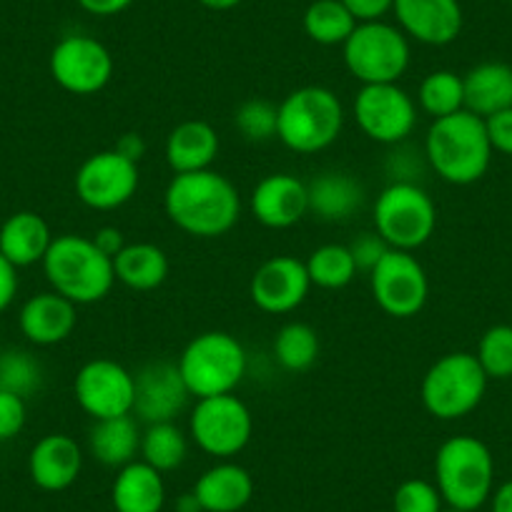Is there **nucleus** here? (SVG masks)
Segmentation results:
<instances>
[{
  "label": "nucleus",
  "instance_id": "5fc2aeb1",
  "mask_svg": "<svg viewBox=\"0 0 512 512\" xmlns=\"http://www.w3.org/2000/svg\"><path fill=\"white\" fill-rule=\"evenodd\" d=\"M510 66H512V63H510Z\"/></svg>",
  "mask_w": 512,
  "mask_h": 512
},
{
  "label": "nucleus",
  "instance_id": "a878e982",
  "mask_svg": "<svg viewBox=\"0 0 512 512\" xmlns=\"http://www.w3.org/2000/svg\"><path fill=\"white\" fill-rule=\"evenodd\" d=\"M111 502L116 512H161L166 505L164 475L144 460L128 462L113 480Z\"/></svg>",
  "mask_w": 512,
  "mask_h": 512
},
{
  "label": "nucleus",
  "instance_id": "c85d7f7f",
  "mask_svg": "<svg viewBox=\"0 0 512 512\" xmlns=\"http://www.w3.org/2000/svg\"><path fill=\"white\" fill-rule=\"evenodd\" d=\"M88 450L101 465L121 470L141 452L139 422L134 415L93 420V427L88 430Z\"/></svg>",
  "mask_w": 512,
  "mask_h": 512
},
{
  "label": "nucleus",
  "instance_id": "c9c22d12",
  "mask_svg": "<svg viewBox=\"0 0 512 512\" xmlns=\"http://www.w3.org/2000/svg\"><path fill=\"white\" fill-rule=\"evenodd\" d=\"M477 362L485 369L487 379L512 377V324H495L485 329L477 342Z\"/></svg>",
  "mask_w": 512,
  "mask_h": 512
},
{
  "label": "nucleus",
  "instance_id": "4be33fe9",
  "mask_svg": "<svg viewBox=\"0 0 512 512\" xmlns=\"http://www.w3.org/2000/svg\"><path fill=\"white\" fill-rule=\"evenodd\" d=\"M219 134L211 123L189 118L171 128L166 136L164 156L174 174H194V171L211 169L219 156Z\"/></svg>",
  "mask_w": 512,
  "mask_h": 512
},
{
  "label": "nucleus",
  "instance_id": "f03ea898",
  "mask_svg": "<svg viewBox=\"0 0 512 512\" xmlns=\"http://www.w3.org/2000/svg\"><path fill=\"white\" fill-rule=\"evenodd\" d=\"M427 166L452 186H470L487 174L492 161V144L485 118L470 111L435 118L425 136Z\"/></svg>",
  "mask_w": 512,
  "mask_h": 512
},
{
  "label": "nucleus",
  "instance_id": "9b49d317",
  "mask_svg": "<svg viewBox=\"0 0 512 512\" xmlns=\"http://www.w3.org/2000/svg\"><path fill=\"white\" fill-rule=\"evenodd\" d=\"M369 287L377 307L395 319H410L425 309L430 279L412 251L390 249L369 272Z\"/></svg>",
  "mask_w": 512,
  "mask_h": 512
},
{
  "label": "nucleus",
  "instance_id": "8fccbe9b",
  "mask_svg": "<svg viewBox=\"0 0 512 512\" xmlns=\"http://www.w3.org/2000/svg\"><path fill=\"white\" fill-rule=\"evenodd\" d=\"M199 3L209 11H231V8L241 6L244 0H199Z\"/></svg>",
  "mask_w": 512,
  "mask_h": 512
},
{
  "label": "nucleus",
  "instance_id": "4c0bfd02",
  "mask_svg": "<svg viewBox=\"0 0 512 512\" xmlns=\"http://www.w3.org/2000/svg\"><path fill=\"white\" fill-rule=\"evenodd\" d=\"M392 510L395 512H442L445 500L435 482L427 480H405L395 490L392 497Z\"/></svg>",
  "mask_w": 512,
  "mask_h": 512
},
{
  "label": "nucleus",
  "instance_id": "c756f323",
  "mask_svg": "<svg viewBox=\"0 0 512 512\" xmlns=\"http://www.w3.org/2000/svg\"><path fill=\"white\" fill-rule=\"evenodd\" d=\"M141 460L151 465L154 470L174 472L184 465L189 455V437L176 422H156L146 425L141 432Z\"/></svg>",
  "mask_w": 512,
  "mask_h": 512
},
{
  "label": "nucleus",
  "instance_id": "f704fd0d",
  "mask_svg": "<svg viewBox=\"0 0 512 512\" xmlns=\"http://www.w3.org/2000/svg\"><path fill=\"white\" fill-rule=\"evenodd\" d=\"M234 126L251 144H267L277 139L279 106L267 98H249L234 113Z\"/></svg>",
  "mask_w": 512,
  "mask_h": 512
},
{
  "label": "nucleus",
  "instance_id": "a18cd8bd",
  "mask_svg": "<svg viewBox=\"0 0 512 512\" xmlns=\"http://www.w3.org/2000/svg\"><path fill=\"white\" fill-rule=\"evenodd\" d=\"M78 6L86 13H91V16L111 18L128 11V8L134 6V0H78Z\"/></svg>",
  "mask_w": 512,
  "mask_h": 512
},
{
  "label": "nucleus",
  "instance_id": "864d4df0",
  "mask_svg": "<svg viewBox=\"0 0 512 512\" xmlns=\"http://www.w3.org/2000/svg\"><path fill=\"white\" fill-rule=\"evenodd\" d=\"M510 8H512V0H510Z\"/></svg>",
  "mask_w": 512,
  "mask_h": 512
},
{
  "label": "nucleus",
  "instance_id": "412c9836",
  "mask_svg": "<svg viewBox=\"0 0 512 512\" xmlns=\"http://www.w3.org/2000/svg\"><path fill=\"white\" fill-rule=\"evenodd\" d=\"M78 322L76 304L58 292H41L28 299L18 314V327L28 342L38 347H53L66 342Z\"/></svg>",
  "mask_w": 512,
  "mask_h": 512
},
{
  "label": "nucleus",
  "instance_id": "0eeeda50",
  "mask_svg": "<svg viewBox=\"0 0 512 512\" xmlns=\"http://www.w3.org/2000/svg\"><path fill=\"white\" fill-rule=\"evenodd\" d=\"M487 374L472 352H450L437 359L420 384L422 407L435 420L455 422L480 407L487 392Z\"/></svg>",
  "mask_w": 512,
  "mask_h": 512
},
{
  "label": "nucleus",
  "instance_id": "2f4dec72",
  "mask_svg": "<svg viewBox=\"0 0 512 512\" xmlns=\"http://www.w3.org/2000/svg\"><path fill=\"white\" fill-rule=\"evenodd\" d=\"M304 264H307V274L312 287L329 289V292L344 289L347 284H352L354 277L359 274L357 264H354V256L347 244L317 246Z\"/></svg>",
  "mask_w": 512,
  "mask_h": 512
},
{
  "label": "nucleus",
  "instance_id": "b1692460",
  "mask_svg": "<svg viewBox=\"0 0 512 512\" xmlns=\"http://www.w3.org/2000/svg\"><path fill=\"white\" fill-rule=\"evenodd\" d=\"M53 239L51 226L36 211H16L0 226V254L16 269L33 267L46 259Z\"/></svg>",
  "mask_w": 512,
  "mask_h": 512
},
{
  "label": "nucleus",
  "instance_id": "2eb2a0df",
  "mask_svg": "<svg viewBox=\"0 0 512 512\" xmlns=\"http://www.w3.org/2000/svg\"><path fill=\"white\" fill-rule=\"evenodd\" d=\"M139 164L118 154L116 149L88 156L76 171L73 189L81 204L93 211H113L134 199L139 191Z\"/></svg>",
  "mask_w": 512,
  "mask_h": 512
},
{
  "label": "nucleus",
  "instance_id": "37998d69",
  "mask_svg": "<svg viewBox=\"0 0 512 512\" xmlns=\"http://www.w3.org/2000/svg\"><path fill=\"white\" fill-rule=\"evenodd\" d=\"M342 3L357 23L384 21V16L392 13L395 6V0H342Z\"/></svg>",
  "mask_w": 512,
  "mask_h": 512
},
{
  "label": "nucleus",
  "instance_id": "473e14b6",
  "mask_svg": "<svg viewBox=\"0 0 512 512\" xmlns=\"http://www.w3.org/2000/svg\"><path fill=\"white\" fill-rule=\"evenodd\" d=\"M417 108L435 121L465 108V83L455 71H432L417 88Z\"/></svg>",
  "mask_w": 512,
  "mask_h": 512
},
{
  "label": "nucleus",
  "instance_id": "603ef678",
  "mask_svg": "<svg viewBox=\"0 0 512 512\" xmlns=\"http://www.w3.org/2000/svg\"><path fill=\"white\" fill-rule=\"evenodd\" d=\"M442 512H467V510H455V507H445Z\"/></svg>",
  "mask_w": 512,
  "mask_h": 512
},
{
  "label": "nucleus",
  "instance_id": "4468645a",
  "mask_svg": "<svg viewBox=\"0 0 512 512\" xmlns=\"http://www.w3.org/2000/svg\"><path fill=\"white\" fill-rule=\"evenodd\" d=\"M48 68L63 91L73 96H93L111 83L116 63L101 41L73 33L53 46Z\"/></svg>",
  "mask_w": 512,
  "mask_h": 512
},
{
  "label": "nucleus",
  "instance_id": "72a5a7b5",
  "mask_svg": "<svg viewBox=\"0 0 512 512\" xmlns=\"http://www.w3.org/2000/svg\"><path fill=\"white\" fill-rule=\"evenodd\" d=\"M319 334L307 322H287L274 337V359L287 372H307L319 357Z\"/></svg>",
  "mask_w": 512,
  "mask_h": 512
},
{
  "label": "nucleus",
  "instance_id": "39448f33",
  "mask_svg": "<svg viewBox=\"0 0 512 512\" xmlns=\"http://www.w3.org/2000/svg\"><path fill=\"white\" fill-rule=\"evenodd\" d=\"M344 106L327 86H302L279 103L277 139L294 154H319L339 139Z\"/></svg>",
  "mask_w": 512,
  "mask_h": 512
},
{
  "label": "nucleus",
  "instance_id": "7ed1b4c3",
  "mask_svg": "<svg viewBox=\"0 0 512 512\" xmlns=\"http://www.w3.org/2000/svg\"><path fill=\"white\" fill-rule=\"evenodd\" d=\"M41 264L53 292L66 297L76 307L78 304L101 302L111 294L113 284H116L113 259H108L93 244L91 236H56Z\"/></svg>",
  "mask_w": 512,
  "mask_h": 512
},
{
  "label": "nucleus",
  "instance_id": "58836bf2",
  "mask_svg": "<svg viewBox=\"0 0 512 512\" xmlns=\"http://www.w3.org/2000/svg\"><path fill=\"white\" fill-rule=\"evenodd\" d=\"M26 400L21 395L0 390V442L13 440L26 427Z\"/></svg>",
  "mask_w": 512,
  "mask_h": 512
},
{
  "label": "nucleus",
  "instance_id": "de8ad7c7",
  "mask_svg": "<svg viewBox=\"0 0 512 512\" xmlns=\"http://www.w3.org/2000/svg\"><path fill=\"white\" fill-rule=\"evenodd\" d=\"M113 149H116L121 156H126V159L134 161V164H139V161L146 156V141L141 134H123L121 139L116 141Z\"/></svg>",
  "mask_w": 512,
  "mask_h": 512
},
{
  "label": "nucleus",
  "instance_id": "ea45409f",
  "mask_svg": "<svg viewBox=\"0 0 512 512\" xmlns=\"http://www.w3.org/2000/svg\"><path fill=\"white\" fill-rule=\"evenodd\" d=\"M349 251L354 256V264H357L359 272H372L379 262H382V256L390 251L387 241L377 234V231H364L359 234L352 244H347Z\"/></svg>",
  "mask_w": 512,
  "mask_h": 512
},
{
  "label": "nucleus",
  "instance_id": "c03bdc74",
  "mask_svg": "<svg viewBox=\"0 0 512 512\" xmlns=\"http://www.w3.org/2000/svg\"><path fill=\"white\" fill-rule=\"evenodd\" d=\"M18 294V269L0 254V312H6Z\"/></svg>",
  "mask_w": 512,
  "mask_h": 512
},
{
  "label": "nucleus",
  "instance_id": "9d476101",
  "mask_svg": "<svg viewBox=\"0 0 512 512\" xmlns=\"http://www.w3.org/2000/svg\"><path fill=\"white\" fill-rule=\"evenodd\" d=\"M251 435H254V417L234 392L196 400L189 415V437L201 452L229 460L249 445Z\"/></svg>",
  "mask_w": 512,
  "mask_h": 512
},
{
  "label": "nucleus",
  "instance_id": "7c9ffc66",
  "mask_svg": "<svg viewBox=\"0 0 512 512\" xmlns=\"http://www.w3.org/2000/svg\"><path fill=\"white\" fill-rule=\"evenodd\" d=\"M304 33L319 46H344L357 21L342 0H314L304 11Z\"/></svg>",
  "mask_w": 512,
  "mask_h": 512
},
{
  "label": "nucleus",
  "instance_id": "aec40b11",
  "mask_svg": "<svg viewBox=\"0 0 512 512\" xmlns=\"http://www.w3.org/2000/svg\"><path fill=\"white\" fill-rule=\"evenodd\" d=\"M83 470V450L73 437L53 432L41 437L28 455L33 485L46 492H63L78 480Z\"/></svg>",
  "mask_w": 512,
  "mask_h": 512
},
{
  "label": "nucleus",
  "instance_id": "f8f14e48",
  "mask_svg": "<svg viewBox=\"0 0 512 512\" xmlns=\"http://www.w3.org/2000/svg\"><path fill=\"white\" fill-rule=\"evenodd\" d=\"M352 111L362 134L384 146L405 144L417 126V101L397 83L362 86Z\"/></svg>",
  "mask_w": 512,
  "mask_h": 512
},
{
  "label": "nucleus",
  "instance_id": "a211bd4d",
  "mask_svg": "<svg viewBox=\"0 0 512 512\" xmlns=\"http://www.w3.org/2000/svg\"><path fill=\"white\" fill-rule=\"evenodd\" d=\"M392 13L397 28L425 46H450L465 26L460 0H395Z\"/></svg>",
  "mask_w": 512,
  "mask_h": 512
},
{
  "label": "nucleus",
  "instance_id": "423d86ee",
  "mask_svg": "<svg viewBox=\"0 0 512 512\" xmlns=\"http://www.w3.org/2000/svg\"><path fill=\"white\" fill-rule=\"evenodd\" d=\"M246 349L234 334L211 329L191 339L181 352L179 367L181 379L191 397L231 395L246 374Z\"/></svg>",
  "mask_w": 512,
  "mask_h": 512
},
{
  "label": "nucleus",
  "instance_id": "5701e85b",
  "mask_svg": "<svg viewBox=\"0 0 512 512\" xmlns=\"http://www.w3.org/2000/svg\"><path fill=\"white\" fill-rule=\"evenodd\" d=\"M194 497L204 512H239L254 497V477L236 462H219L196 480Z\"/></svg>",
  "mask_w": 512,
  "mask_h": 512
},
{
  "label": "nucleus",
  "instance_id": "bb28decb",
  "mask_svg": "<svg viewBox=\"0 0 512 512\" xmlns=\"http://www.w3.org/2000/svg\"><path fill=\"white\" fill-rule=\"evenodd\" d=\"M462 83H465V111L475 113V116L490 118L512 106L510 63H477L462 76Z\"/></svg>",
  "mask_w": 512,
  "mask_h": 512
},
{
  "label": "nucleus",
  "instance_id": "f257e3e1",
  "mask_svg": "<svg viewBox=\"0 0 512 512\" xmlns=\"http://www.w3.org/2000/svg\"><path fill=\"white\" fill-rule=\"evenodd\" d=\"M164 211L171 224L196 239L229 234L241 216L239 189L219 171L174 174L166 186Z\"/></svg>",
  "mask_w": 512,
  "mask_h": 512
},
{
  "label": "nucleus",
  "instance_id": "6e6552de",
  "mask_svg": "<svg viewBox=\"0 0 512 512\" xmlns=\"http://www.w3.org/2000/svg\"><path fill=\"white\" fill-rule=\"evenodd\" d=\"M374 231L390 249L415 251L432 239L437 229V206L415 181H392L379 191L372 209Z\"/></svg>",
  "mask_w": 512,
  "mask_h": 512
},
{
  "label": "nucleus",
  "instance_id": "ddd939ff",
  "mask_svg": "<svg viewBox=\"0 0 512 512\" xmlns=\"http://www.w3.org/2000/svg\"><path fill=\"white\" fill-rule=\"evenodd\" d=\"M73 397H76L78 407L93 420L134 415V372H128L116 359H91L76 372Z\"/></svg>",
  "mask_w": 512,
  "mask_h": 512
},
{
  "label": "nucleus",
  "instance_id": "3c124183",
  "mask_svg": "<svg viewBox=\"0 0 512 512\" xmlns=\"http://www.w3.org/2000/svg\"><path fill=\"white\" fill-rule=\"evenodd\" d=\"M179 512H204L201 510L199 500L194 497V492H189V495H184L179 500Z\"/></svg>",
  "mask_w": 512,
  "mask_h": 512
},
{
  "label": "nucleus",
  "instance_id": "dca6fc26",
  "mask_svg": "<svg viewBox=\"0 0 512 512\" xmlns=\"http://www.w3.org/2000/svg\"><path fill=\"white\" fill-rule=\"evenodd\" d=\"M312 282H309L307 264L297 256L279 254L267 259L256 269L249 282V297L264 314H289L299 309L307 299Z\"/></svg>",
  "mask_w": 512,
  "mask_h": 512
},
{
  "label": "nucleus",
  "instance_id": "49530a36",
  "mask_svg": "<svg viewBox=\"0 0 512 512\" xmlns=\"http://www.w3.org/2000/svg\"><path fill=\"white\" fill-rule=\"evenodd\" d=\"M91 239H93V244H96L98 249L108 256V259H116L118 251L126 246V239H123L121 229H116V226H101V229H98Z\"/></svg>",
  "mask_w": 512,
  "mask_h": 512
},
{
  "label": "nucleus",
  "instance_id": "79ce46f5",
  "mask_svg": "<svg viewBox=\"0 0 512 512\" xmlns=\"http://www.w3.org/2000/svg\"><path fill=\"white\" fill-rule=\"evenodd\" d=\"M487 136H490L492 151L497 154L512 156V106L505 111L495 113V116L485 118Z\"/></svg>",
  "mask_w": 512,
  "mask_h": 512
},
{
  "label": "nucleus",
  "instance_id": "393cba45",
  "mask_svg": "<svg viewBox=\"0 0 512 512\" xmlns=\"http://www.w3.org/2000/svg\"><path fill=\"white\" fill-rule=\"evenodd\" d=\"M309 214L322 221H349L367 201L362 181L344 171H324L307 184Z\"/></svg>",
  "mask_w": 512,
  "mask_h": 512
},
{
  "label": "nucleus",
  "instance_id": "1a4fd4ad",
  "mask_svg": "<svg viewBox=\"0 0 512 512\" xmlns=\"http://www.w3.org/2000/svg\"><path fill=\"white\" fill-rule=\"evenodd\" d=\"M344 66L362 86L397 83L410 68V38L384 21L357 23L342 46Z\"/></svg>",
  "mask_w": 512,
  "mask_h": 512
},
{
  "label": "nucleus",
  "instance_id": "f3484780",
  "mask_svg": "<svg viewBox=\"0 0 512 512\" xmlns=\"http://www.w3.org/2000/svg\"><path fill=\"white\" fill-rule=\"evenodd\" d=\"M136 379V402L134 415L146 425L156 422H174L186 410L191 392L186 390L179 367L166 359L144 364Z\"/></svg>",
  "mask_w": 512,
  "mask_h": 512
},
{
  "label": "nucleus",
  "instance_id": "e433bc0d",
  "mask_svg": "<svg viewBox=\"0 0 512 512\" xmlns=\"http://www.w3.org/2000/svg\"><path fill=\"white\" fill-rule=\"evenodd\" d=\"M41 364L28 352L0 354V390L21 395L23 400L31 397L41 387Z\"/></svg>",
  "mask_w": 512,
  "mask_h": 512
},
{
  "label": "nucleus",
  "instance_id": "20e7f679",
  "mask_svg": "<svg viewBox=\"0 0 512 512\" xmlns=\"http://www.w3.org/2000/svg\"><path fill=\"white\" fill-rule=\"evenodd\" d=\"M435 485L447 507L477 512L495 490V457L472 435H455L435 455Z\"/></svg>",
  "mask_w": 512,
  "mask_h": 512
},
{
  "label": "nucleus",
  "instance_id": "cd10ccee",
  "mask_svg": "<svg viewBox=\"0 0 512 512\" xmlns=\"http://www.w3.org/2000/svg\"><path fill=\"white\" fill-rule=\"evenodd\" d=\"M169 256L161 246L151 241H134L126 244L113 259L116 282L134 292H154L169 277Z\"/></svg>",
  "mask_w": 512,
  "mask_h": 512
},
{
  "label": "nucleus",
  "instance_id": "09e8293b",
  "mask_svg": "<svg viewBox=\"0 0 512 512\" xmlns=\"http://www.w3.org/2000/svg\"><path fill=\"white\" fill-rule=\"evenodd\" d=\"M490 507L492 512H512V480L502 482L497 490H492Z\"/></svg>",
  "mask_w": 512,
  "mask_h": 512
},
{
  "label": "nucleus",
  "instance_id": "a19ab883",
  "mask_svg": "<svg viewBox=\"0 0 512 512\" xmlns=\"http://www.w3.org/2000/svg\"><path fill=\"white\" fill-rule=\"evenodd\" d=\"M425 166V151L417 154V151L397 144V151L390 154V159H387V174L392 176V181H415V184H420V181H417V174H422Z\"/></svg>",
  "mask_w": 512,
  "mask_h": 512
},
{
  "label": "nucleus",
  "instance_id": "6ab92c4d",
  "mask_svg": "<svg viewBox=\"0 0 512 512\" xmlns=\"http://www.w3.org/2000/svg\"><path fill=\"white\" fill-rule=\"evenodd\" d=\"M254 219L267 229H292L309 214L307 184L294 174H269L249 196Z\"/></svg>",
  "mask_w": 512,
  "mask_h": 512
}]
</instances>
